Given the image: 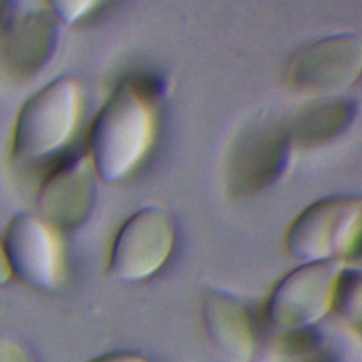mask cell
<instances>
[{"mask_svg": "<svg viewBox=\"0 0 362 362\" xmlns=\"http://www.w3.org/2000/svg\"><path fill=\"white\" fill-rule=\"evenodd\" d=\"M153 96L136 76L110 92L88 133V160L105 182L132 174L148 153L156 133Z\"/></svg>", "mask_w": 362, "mask_h": 362, "instance_id": "1", "label": "cell"}, {"mask_svg": "<svg viewBox=\"0 0 362 362\" xmlns=\"http://www.w3.org/2000/svg\"><path fill=\"white\" fill-rule=\"evenodd\" d=\"M79 115L78 82L71 76L48 82L17 112L10 140V160L20 167L44 168L68 151Z\"/></svg>", "mask_w": 362, "mask_h": 362, "instance_id": "2", "label": "cell"}, {"mask_svg": "<svg viewBox=\"0 0 362 362\" xmlns=\"http://www.w3.org/2000/svg\"><path fill=\"white\" fill-rule=\"evenodd\" d=\"M296 148L286 119H257L245 126L229 146L223 167L226 191L252 195L280 181Z\"/></svg>", "mask_w": 362, "mask_h": 362, "instance_id": "3", "label": "cell"}, {"mask_svg": "<svg viewBox=\"0 0 362 362\" xmlns=\"http://www.w3.org/2000/svg\"><path fill=\"white\" fill-rule=\"evenodd\" d=\"M362 202L356 195H332L303 209L284 235V246L301 263L342 260L359 239Z\"/></svg>", "mask_w": 362, "mask_h": 362, "instance_id": "4", "label": "cell"}, {"mask_svg": "<svg viewBox=\"0 0 362 362\" xmlns=\"http://www.w3.org/2000/svg\"><path fill=\"white\" fill-rule=\"evenodd\" d=\"M175 223L161 206L148 205L132 214L116 232L106 263L110 279L139 283L158 273L175 246Z\"/></svg>", "mask_w": 362, "mask_h": 362, "instance_id": "5", "label": "cell"}, {"mask_svg": "<svg viewBox=\"0 0 362 362\" xmlns=\"http://www.w3.org/2000/svg\"><path fill=\"white\" fill-rule=\"evenodd\" d=\"M345 263L325 260L301 263L288 272L272 290L266 315L270 324L281 331L311 328L332 310L337 280Z\"/></svg>", "mask_w": 362, "mask_h": 362, "instance_id": "6", "label": "cell"}, {"mask_svg": "<svg viewBox=\"0 0 362 362\" xmlns=\"http://www.w3.org/2000/svg\"><path fill=\"white\" fill-rule=\"evenodd\" d=\"M10 277L41 293L55 291L64 277V256L58 232L40 215H13L0 239Z\"/></svg>", "mask_w": 362, "mask_h": 362, "instance_id": "7", "label": "cell"}, {"mask_svg": "<svg viewBox=\"0 0 362 362\" xmlns=\"http://www.w3.org/2000/svg\"><path fill=\"white\" fill-rule=\"evenodd\" d=\"M59 21L48 3H0V62L17 78L38 72L55 52Z\"/></svg>", "mask_w": 362, "mask_h": 362, "instance_id": "8", "label": "cell"}, {"mask_svg": "<svg viewBox=\"0 0 362 362\" xmlns=\"http://www.w3.org/2000/svg\"><path fill=\"white\" fill-rule=\"evenodd\" d=\"M361 68L359 35L341 33L300 48L288 61L286 78L298 93L314 98L335 96L358 81Z\"/></svg>", "mask_w": 362, "mask_h": 362, "instance_id": "9", "label": "cell"}, {"mask_svg": "<svg viewBox=\"0 0 362 362\" xmlns=\"http://www.w3.org/2000/svg\"><path fill=\"white\" fill-rule=\"evenodd\" d=\"M42 170L37 198L40 216L57 232L78 229L96 201L95 173L86 154L68 150Z\"/></svg>", "mask_w": 362, "mask_h": 362, "instance_id": "10", "label": "cell"}, {"mask_svg": "<svg viewBox=\"0 0 362 362\" xmlns=\"http://www.w3.org/2000/svg\"><path fill=\"white\" fill-rule=\"evenodd\" d=\"M202 321L206 337L223 362H250L255 354V334L250 314L236 297L212 290L202 301Z\"/></svg>", "mask_w": 362, "mask_h": 362, "instance_id": "11", "label": "cell"}, {"mask_svg": "<svg viewBox=\"0 0 362 362\" xmlns=\"http://www.w3.org/2000/svg\"><path fill=\"white\" fill-rule=\"evenodd\" d=\"M356 99L344 95L315 98L286 119L294 148H314L345 133L358 116Z\"/></svg>", "mask_w": 362, "mask_h": 362, "instance_id": "12", "label": "cell"}, {"mask_svg": "<svg viewBox=\"0 0 362 362\" xmlns=\"http://www.w3.org/2000/svg\"><path fill=\"white\" fill-rule=\"evenodd\" d=\"M361 294L362 288L359 269L345 266L338 276L332 298V310L341 322L349 327H358L362 307Z\"/></svg>", "mask_w": 362, "mask_h": 362, "instance_id": "13", "label": "cell"}, {"mask_svg": "<svg viewBox=\"0 0 362 362\" xmlns=\"http://www.w3.org/2000/svg\"><path fill=\"white\" fill-rule=\"evenodd\" d=\"M54 16L59 23L72 24L81 20L83 16L93 11L98 6L96 1H52L48 3Z\"/></svg>", "mask_w": 362, "mask_h": 362, "instance_id": "14", "label": "cell"}, {"mask_svg": "<svg viewBox=\"0 0 362 362\" xmlns=\"http://www.w3.org/2000/svg\"><path fill=\"white\" fill-rule=\"evenodd\" d=\"M0 362H30V358L16 341L0 334Z\"/></svg>", "mask_w": 362, "mask_h": 362, "instance_id": "15", "label": "cell"}, {"mask_svg": "<svg viewBox=\"0 0 362 362\" xmlns=\"http://www.w3.org/2000/svg\"><path fill=\"white\" fill-rule=\"evenodd\" d=\"M88 362H147L141 355L134 352H126V351H116V352H106L102 355H98Z\"/></svg>", "mask_w": 362, "mask_h": 362, "instance_id": "16", "label": "cell"}, {"mask_svg": "<svg viewBox=\"0 0 362 362\" xmlns=\"http://www.w3.org/2000/svg\"><path fill=\"white\" fill-rule=\"evenodd\" d=\"M8 279H10V274H8L6 260H4V256H3V250H1V246H0V286L4 284Z\"/></svg>", "mask_w": 362, "mask_h": 362, "instance_id": "17", "label": "cell"}]
</instances>
